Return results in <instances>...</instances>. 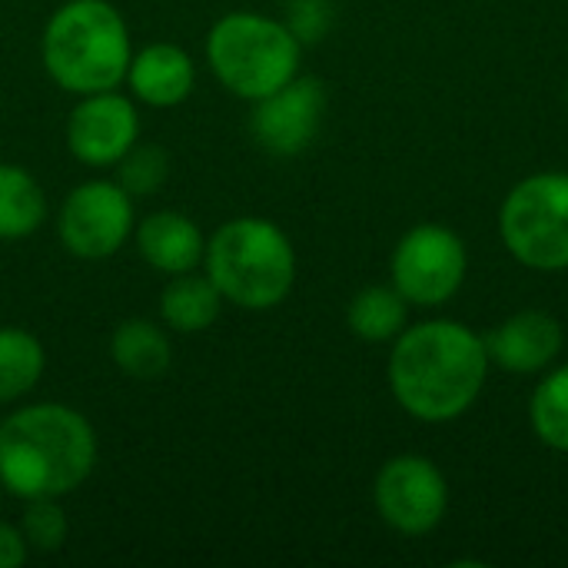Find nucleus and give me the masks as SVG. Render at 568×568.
I'll use <instances>...</instances> for the list:
<instances>
[{
    "mask_svg": "<svg viewBox=\"0 0 568 568\" xmlns=\"http://www.w3.org/2000/svg\"><path fill=\"white\" fill-rule=\"evenodd\" d=\"M486 339L456 323L429 320L393 339L389 389L419 423H453L473 409L489 376Z\"/></svg>",
    "mask_w": 568,
    "mask_h": 568,
    "instance_id": "f257e3e1",
    "label": "nucleus"
},
{
    "mask_svg": "<svg viewBox=\"0 0 568 568\" xmlns=\"http://www.w3.org/2000/svg\"><path fill=\"white\" fill-rule=\"evenodd\" d=\"M97 466L90 423L57 403L10 413L0 423V486L20 499H60Z\"/></svg>",
    "mask_w": 568,
    "mask_h": 568,
    "instance_id": "f03ea898",
    "label": "nucleus"
},
{
    "mask_svg": "<svg viewBox=\"0 0 568 568\" xmlns=\"http://www.w3.org/2000/svg\"><path fill=\"white\" fill-rule=\"evenodd\" d=\"M43 67L70 93L113 90L130 67V33L106 0H70L43 30Z\"/></svg>",
    "mask_w": 568,
    "mask_h": 568,
    "instance_id": "7ed1b4c3",
    "label": "nucleus"
},
{
    "mask_svg": "<svg viewBox=\"0 0 568 568\" xmlns=\"http://www.w3.org/2000/svg\"><path fill=\"white\" fill-rule=\"evenodd\" d=\"M206 276L223 300L243 310L280 306L296 280V253L286 233L260 216L223 223L206 243Z\"/></svg>",
    "mask_w": 568,
    "mask_h": 568,
    "instance_id": "20e7f679",
    "label": "nucleus"
},
{
    "mask_svg": "<svg viewBox=\"0 0 568 568\" xmlns=\"http://www.w3.org/2000/svg\"><path fill=\"white\" fill-rule=\"evenodd\" d=\"M300 50L303 43L286 23L260 13H226L206 40V60L220 83L253 103L296 77Z\"/></svg>",
    "mask_w": 568,
    "mask_h": 568,
    "instance_id": "39448f33",
    "label": "nucleus"
},
{
    "mask_svg": "<svg viewBox=\"0 0 568 568\" xmlns=\"http://www.w3.org/2000/svg\"><path fill=\"white\" fill-rule=\"evenodd\" d=\"M499 236L529 270H568V173L546 170L519 180L503 200Z\"/></svg>",
    "mask_w": 568,
    "mask_h": 568,
    "instance_id": "423d86ee",
    "label": "nucleus"
},
{
    "mask_svg": "<svg viewBox=\"0 0 568 568\" xmlns=\"http://www.w3.org/2000/svg\"><path fill=\"white\" fill-rule=\"evenodd\" d=\"M393 286L409 300V306H443L449 303L469 270V253L459 233L439 223L413 226L393 250Z\"/></svg>",
    "mask_w": 568,
    "mask_h": 568,
    "instance_id": "0eeeda50",
    "label": "nucleus"
},
{
    "mask_svg": "<svg viewBox=\"0 0 568 568\" xmlns=\"http://www.w3.org/2000/svg\"><path fill=\"white\" fill-rule=\"evenodd\" d=\"M373 499L389 529L403 536H429L446 516L449 486L433 459L406 453L379 469Z\"/></svg>",
    "mask_w": 568,
    "mask_h": 568,
    "instance_id": "6e6552de",
    "label": "nucleus"
},
{
    "mask_svg": "<svg viewBox=\"0 0 568 568\" xmlns=\"http://www.w3.org/2000/svg\"><path fill=\"white\" fill-rule=\"evenodd\" d=\"M133 230V200L120 183L77 186L60 210V240L80 260L113 256Z\"/></svg>",
    "mask_w": 568,
    "mask_h": 568,
    "instance_id": "1a4fd4ad",
    "label": "nucleus"
},
{
    "mask_svg": "<svg viewBox=\"0 0 568 568\" xmlns=\"http://www.w3.org/2000/svg\"><path fill=\"white\" fill-rule=\"evenodd\" d=\"M323 110H326L323 83L316 77H293L270 97L256 100L250 126L263 150L276 156H296L320 133Z\"/></svg>",
    "mask_w": 568,
    "mask_h": 568,
    "instance_id": "9d476101",
    "label": "nucleus"
},
{
    "mask_svg": "<svg viewBox=\"0 0 568 568\" xmlns=\"http://www.w3.org/2000/svg\"><path fill=\"white\" fill-rule=\"evenodd\" d=\"M140 120L126 97L113 90L87 93L67 123V146L87 166L120 163L136 143Z\"/></svg>",
    "mask_w": 568,
    "mask_h": 568,
    "instance_id": "9b49d317",
    "label": "nucleus"
},
{
    "mask_svg": "<svg viewBox=\"0 0 568 568\" xmlns=\"http://www.w3.org/2000/svg\"><path fill=\"white\" fill-rule=\"evenodd\" d=\"M483 339H486L489 363L503 366L506 373H523V376L549 369L566 346L562 323L542 310L513 313Z\"/></svg>",
    "mask_w": 568,
    "mask_h": 568,
    "instance_id": "f8f14e48",
    "label": "nucleus"
},
{
    "mask_svg": "<svg viewBox=\"0 0 568 568\" xmlns=\"http://www.w3.org/2000/svg\"><path fill=\"white\" fill-rule=\"evenodd\" d=\"M193 60L176 43H150L130 57L126 80L136 100L150 106H176L193 90Z\"/></svg>",
    "mask_w": 568,
    "mask_h": 568,
    "instance_id": "ddd939ff",
    "label": "nucleus"
},
{
    "mask_svg": "<svg viewBox=\"0 0 568 568\" xmlns=\"http://www.w3.org/2000/svg\"><path fill=\"white\" fill-rule=\"evenodd\" d=\"M136 250L153 270L176 276V273H190L203 260L206 243H203L193 220H186L183 213L163 210V213H153L140 223Z\"/></svg>",
    "mask_w": 568,
    "mask_h": 568,
    "instance_id": "4468645a",
    "label": "nucleus"
},
{
    "mask_svg": "<svg viewBox=\"0 0 568 568\" xmlns=\"http://www.w3.org/2000/svg\"><path fill=\"white\" fill-rule=\"evenodd\" d=\"M113 363L133 379H156L170 369V339L150 320H126L110 339Z\"/></svg>",
    "mask_w": 568,
    "mask_h": 568,
    "instance_id": "2eb2a0df",
    "label": "nucleus"
},
{
    "mask_svg": "<svg viewBox=\"0 0 568 568\" xmlns=\"http://www.w3.org/2000/svg\"><path fill=\"white\" fill-rule=\"evenodd\" d=\"M346 323L366 343H393L409 323V300L396 286H366L353 296Z\"/></svg>",
    "mask_w": 568,
    "mask_h": 568,
    "instance_id": "dca6fc26",
    "label": "nucleus"
},
{
    "mask_svg": "<svg viewBox=\"0 0 568 568\" xmlns=\"http://www.w3.org/2000/svg\"><path fill=\"white\" fill-rule=\"evenodd\" d=\"M220 306H223V296L213 286V280L193 276V270L176 273V280L163 290V300H160V313L166 326H173L176 333L206 329L220 316Z\"/></svg>",
    "mask_w": 568,
    "mask_h": 568,
    "instance_id": "f3484780",
    "label": "nucleus"
},
{
    "mask_svg": "<svg viewBox=\"0 0 568 568\" xmlns=\"http://www.w3.org/2000/svg\"><path fill=\"white\" fill-rule=\"evenodd\" d=\"M47 220L40 183L10 163H0V240H23Z\"/></svg>",
    "mask_w": 568,
    "mask_h": 568,
    "instance_id": "a211bd4d",
    "label": "nucleus"
},
{
    "mask_svg": "<svg viewBox=\"0 0 568 568\" xmlns=\"http://www.w3.org/2000/svg\"><path fill=\"white\" fill-rule=\"evenodd\" d=\"M43 376V346L23 329H0V403L27 396Z\"/></svg>",
    "mask_w": 568,
    "mask_h": 568,
    "instance_id": "6ab92c4d",
    "label": "nucleus"
},
{
    "mask_svg": "<svg viewBox=\"0 0 568 568\" xmlns=\"http://www.w3.org/2000/svg\"><path fill=\"white\" fill-rule=\"evenodd\" d=\"M529 423L539 443L556 453H568V366L552 369L532 393Z\"/></svg>",
    "mask_w": 568,
    "mask_h": 568,
    "instance_id": "aec40b11",
    "label": "nucleus"
},
{
    "mask_svg": "<svg viewBox=\"0 0 568 568\" xmlns=\"http://www.w3.org/2000/svg\"><path fill=\"white\" fill-rule=\"evenodd\" d=\"M20 532L33 552H57L67 542V519L57 499H27Z\"/></svg>",
    "mask_w": 568,
    "mask_h": 568,
    "instance_id": "412c9836",
    "label": "nucleus"
},
{
    "mask_svg": "<svg viewBox=\"0 0 568 568\" xmlns=\"http://www.w3.org/2000/svg\"><path fill=\"white\" fill-rule=\"evenodd\" d=\"M166 180V156L156 146H130V153L120 160V186L130 196H146Z\"/></svg>",
    "mask_w": 568,
    "mask_h": 568,
    "instance_id": "4be33fe9",
    "label": "nucleus"
},
{
    "mask_svg": "<svg viewBox=\"0 0 568 568\" xmlns=\"http://www.w3.org/2000/svg\"><path fill=\"white\" fill-rule=\"evenodd\" d=\"M300 43L320 40L329 27V3L326 0H293L290 3V23H286Z\"/></svg>",
    "mask_w": 568,
    "mask_h": 568,
    "instance_id": "5701e85b",
    "label": "nucleus"
},
{
    "mask_svg": "<svg viewBox=\"0 0 568 568\" xmlns=\"http://www.w3.org/2000/svg\"><path fill=\"white\" fill-rule=\"evenodd\" d=\"M27 539L20 532V526H7L0 523V568H20L27 562Z\"/></svg>",
    "mask_w": 568,
    "mask_h": 568,
    "instance_id": "b1692460",
    "label": "nucleus"
}]
</instances>
